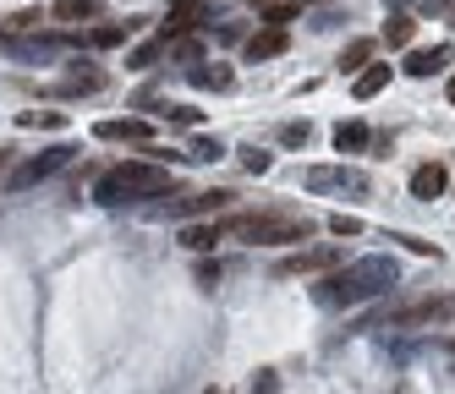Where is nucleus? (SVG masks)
Returning a JSON list of instances; mask_svg holds the SVG:
<instances>
[{"label": "nucleus", "instance_id": "a211bd4d", "mask_svg": "<svg viewBox=\"0 0 455 394\" xmlns=\"http://www.w3.org/2000/svg\"><path fill=\"white\" fill-rule=\"evenodd\" d=\"M411 33H417V22H411L406 12H395V17L384 22V44H389V50H401V44H411Z\"/></svg>", "mask_w": 455, "mask_h": 394}, {"label": "nucleus", "instance_id": "39448f33", "mask_svg": "<svg viewBox=\"0 0 455 394\" xmlns=\"http://www.w3.org/2000/svg\"><path fill=\"white\" fill-rule=\"evenodd\" d=\"M428 323H455V296H428L417 307L389 312V328H428Z\"/></svg>", "mask_w": 455, "mask_h": 394}, {"label": "nucleus", "instance_id": "c756f323", "mask_svg": "<svg viewBox=\"0 0 455 394\" xmlns=\"http://www.w3.org/2000/svg\"><path fill=\"white\" fill-rule=\"evenodd\" d=\"M247 6H258V12H275V6H280V0H247Z\"/></svg>", "mask_w": 455, "mask_h": 394}, {"label": "nucleus", "instance_id": "2eb2a0df", "mask_svg": "<svg viewBox=\"0 0 455 394\" xmlns=\"http://www.w3.org/2000/svg\"><path fill=\"white\" fill-rule=\"evenodd\" d=\"M368 143H373V131H368L363 121H340V126H335V148H340V154H356V148H368Z\"/></svg>", "mask_w": 455, "mask_h": 394}, {"label": "nucleus", "instance_id": "7c9ffc66", "mask_svg": "<svg viewBox=\"0 0 455 394\" xmlns=\"http://www.w3.org/2000/svg\"><path fill=\"white\" fill-rule=\"evenodd\" d=\"M444 93H450V105H455V77H450V88H444Z\"/></svg>", "mask_w": 455, "mask_h": 394}, {"label": "nucleus", "instance_id": "f3484780", "mask_svg": "<svg viewBox=\"0 0 455 394\" xmlns=\"http://www.w3.org/2000/svg\"><path fill=\"white\" fill-rule=\"evenodd\" d=\"M384 83H389V66H368V72H356L351 93L356 98H373V93H384Z\"/></svg>", "mask_w": 455, "mask_h": 394}, {"label": "nucleus", "instance_id": "f03ea898", "mask_svg": "<svg viewBox=\"0 0 455 394\" xmlns=\"http://www.w3.org/2000/svg\"><path fill=\"white\" fill-rule=\"evenodd\" d=\"M159 192H171V170H165V164H148V159H132V164H116V170L100 176V186H93V203L121 209V203L159 197Z\"/></svg>", "mask_w": 455, "mask_h": 394}, {"label": "nucleus", "instance_id": "4468645a", "mask_svg": "<svg viewBox=\"0 0 455 394\" xmlns=\"http://www.w3.org/2000/svg\"><path fill=\"white\" fill-rule=\"evenodd\" d=\"M225 203H231V192H192V197H181L171 214H214V209H225Z\"/></svg>", "mask_w": 455, "mask_h": 394}, {"label": "nucleus", "instance_id": "6ab92c4d", "mask_svg": "<svg viewBox=\"0 0 455 394\" xmlns=\"http://www.w3.org/2000/svg\"><path fill=\"white\" fill-rule=\"evenodd\" d=\"M192 83H198V88H231L236 77H231V66H198V72H192Z\"/></svg>", "mask_w": 455, "mask_h": 394}, {"label": "nucleus", "instance_id": "cd10ccee", "mask_svg": "<svg viewBox=\"0 0 455 394\" xmlns=\"http://www.w3.org/2000/svg\"><path fill=\"white\" fill-rule=\"evenodd\" d=\"M198 285H204V290L220 285V263H204V269H198Z\"/></svg>", "mask_w": 455, "mask_h": 394}, {"label": "nucleus", "instance_id": "473e14b6", "mask_svg": "<svg viewBox=\"0 0 455 394\" xmlns=\"http://www.w3.org/2000/svg\"><path fill=\"white\" fill-rule=\"evenodd\" d=\"M0 164H6V154H0Z\"/></svg>", "mask_w": 455, "mask_h": 394}, {"label": "nucleus", "instance_id": "b1692460", "mask_svg": "<svg viewBox=\"0 0 455 394\" xmlns=\"http://www.w3.org/2000/svg\"><path fill=\"white\" fill-rule=\"evenodd\" d=\"M17 126H67V115H60V110H22Z\"/></svg>", "mask_w": 455, "mask_h": 394}, {"label": "nucleus", "instance_id": "9d476101", "mask_svg": "<svg viewBox=\"0 0 455 394\" xmlns=\"http://www.w3.org/2000/svg\"><path fill=\"white\" fill-rule=\"evenodd\" d=\"M444 186H450V170H444L439 159H434V164H417V170H411V197H422V203H434Z\"/></svg>", "mask_w": 455, "mask_h": 394}, {"label": "nucleus", "instance_id": "9b49d317", "mask_svg": "<svg viewBox=\"0 0 455 394\" xmlns=\"http://www.w3.org/2000/svg\"><path fill=\"white\" fill-rule=\"evenodd\" d=\"M450 55H455L450 44H434V50H411V55H406V72H411V77H434V72H444V66H450Z\"/></svg>", "mask_w": 455, "mask_h": 394}, {"label": "nucleus", "instance_id": "aec40b11", "mask_svg": "<svg viewBox=\"0 0 455 394\" xmlns=\"http://www.w3.org/2000/svg\"><path fill=\"white\" fill-rule=\"evenodd\" d=\"M126 33H132V28L110 22V28H93V33H88V44H93V50H110V44H121V39H126Z\"/></svg>", "mask_w": 455, "mask_h": 394}, {"label": "nucleus", "instance_id": "dca6fc26", "mask_svg": "<svg viewBox=\"0 0 455 394\" xmlns=\"http://www.w3.org/2000/svg\"><path fill=\"white\" fill-rule=\"evenodd\" d=\"M368 60H373V39H351L340 50V72H368Z\"/></svg>", "mask_w": 455, "mask_h": 394}, {"label": "nucleus", "instance_id": "a878e982", "mask_svg": "<svg viewBox=\"0 0 455 394\" xmlns=\"http://www.w3.org/2000/svg\"><path fill=\"white\" fill-rule=\"evenodd\" d=\"M67 88H72V93H93V88H105V72H72Z\"/></svg>", "mask_w": 455, "mask_h": 394}, {"label": "nucleus", "instance_id": "f257e3e1", "mask_svg": "<svg viewBox=\"0 0 455 394\" xmlns=\"http://www.w3.org/2000/svg\"><path fill=\"white\" fill-rule=\"evenodd\" d=\"M395 280H401L395 257H363V263H351V269L323 274V285H313V296L323 307H356V302H368V296L389 290Z\"/></svg>", "mask_w": 455, "mask_h": 394}, {"label": "nucleus", "instance_id": "c85d7f7f", "mask_svg": "<svg viewBox=\"0 0 455 394\" xmlns=\"http://www.w3.org/2000/svg\"><path fill=\"white\" fill-rule=\"evenodd\" d=\"M165 115H171L176 126H198V110H181V105H176V110H165Z\"/></svg>", "mask_w": 455, "mask_h": 394}, {"label": "nucleus", "instance_id": "4be33fe9", "mask_svg": "<svg viewBox=\"0 0 455 394\" xmlns=\"http://www.w3.org/2000/svg\"><path fill=\"white\" fill-rule=\"evenodd\" d=\"M55 17L60 22H83V17H93V0H55Z\"/></svg>", "mask_w": 455, "mask_h": 394}, {"label": "nucleus", "instance_id": "2f4dec72", "mask_svg": "<svg viewBox=\"0 0 455 394\" xmlns=\"http://www.w3.org/2000/svg\"><path fill=\"white\" fill-rule=\"evenodd\" d=\"M209 394H225V389H209Z\"/></svg>", "mask_w": 455, "mask_h": 394}, {"label": "nucleus", "instance_id": "393cba45", "mask_svg": "<svg viewBox=\"0 0 455 394\" xmlns=\"http://www.w3.org/2000/svg\"><path fill=\"white\" fill-rule=\"evenodd\" d=\"M330 236H340V241L346 236H363V219H356V214H335L330 219Z\"/></svg>", "mask_w": 455, "mask_h": 394}, {"label": "nucleus", "instance_id": "f8f14e48", "mask_svg": "<svg viewBox=\"0 0 455 394\" xmlns=\"http://www.w3.org/2000/svg\"><path fill=\"white\" fill-rule=\"evenodd\" d=\"M285 28H264V33H252L247 39V60H275V55H285Z\"/></svg>", "mask_w": 455, "mask_h": 394}, {"label": "nucleus", "instance_id": "6e6552de", "mask_svg": "<svg viewBox=\"0 0 455 394\" xmlns=\"http://www.w3.org/2000/svg\"><path fill=\"white\" fill-rule=\"evenodd\" d=\"M204 22H209V6H204V0H171V12H165V39L198 33Z\"/></svg>", "mask_w": 455, "mask_h": 394}, {"label": "nucleus", "instance_id": "1a4fd4ad", "mask_svg": "<svg viewBox=\"0 0 455 394\" xmlns=\"http://www.w3.org/2000/svg\"><path fill=\"white\" fill-rule=\"evenodd\" d=\"M93 138H100V143H148L154 126L138 121V115H126V121H100V126H93Z\"/></svg>", "mask_w": 455, "mask_h": 394}, {"label": "nucleus", "instance_id": "423d86ee", "mask_svg": "<svg viewBox=\"0 0 455 394\" xmlns=\"http://www.w3.org/2000/svg\"><path fill=\"white\" fill-rule=\"evenodd\" d=\"M67 159H72V148H44V154H34L28 164H17V170H12V192H28V186H39V181H44V176H55V170H60Z\"/></svg>", "mask_w": 455, "mask_h": 394}, {"label": "nucleus", "instance_id": "20e7f679", "mask_svg": "<svg viewBox=\"0 0 455 394\" xmlns=\"http://www.w3.org/2000/svg\"><path fill=\"white\" fill-rule=\"evenodd\" d=\"M302 186L307 192H351V197H363L373 181L363 170H351V164H313V170H302Z\"/></svg>", "mask_w": 455, "mask_h": 394}, {"label": "nucleus", "instance_id": "ddd939ff", "mask_svg": "<svg viewBox=\"0 0 455 394\" xmlns=\"http://www.w3.org/2000/svg\"><path fill=\"white\" fill-rule=\"evenodd\" d=\"M225 241V225H181V247L192 252H214Z\"/></svg>", "mask_w": 455, "mask_h": 394}, {"label": "nucleus", "instance_id": "0eeeda50", "mask_svg": "<svg viewBox=\"0 0 455 394\" xmlns=\"http://www.w3.org/2000/svg\"><path fill=\"white\" fill-rule=\"evenodd\" d=\"M335 269H340V247H307L280 263V274H335Z\"/></svg>", "mask_w": 455, "mask_h": 394}, {"label": "nucleus", "instance_id": "5701e85b", "mask_svg": "<svg viewBox=\"0 0 455 394\" xmlns=\"http://www.w3.org/2000/svg\"><path fill=\"white\" fill-rule=\"evenodd\" d=\"M220 154H225V143H220V138H198V143L187 148V159H198V164H214Z\"/></svg>", "mask_w": 455, "mask_h": 394}, {"label": "nucleus", "instance_id": "bb28decb", "mask_svg": "<svg viewBox=\"0 0 455 394\" xmlns=\"http://www.w3.org/2000/svg\"><path fill=\"white\" fill-rule=\"evenodd\" d=\"M242 164H247V170H252V176H264V170H269V164H275V154H264V148H247V154H242Z\"/></svg>", "mask_w": 455, "mask_h": 394}, {"label": "nucleus", "instance_id": "7ed1b4c3", "mask_svg": "<svg viewBox=\"0 0 455 394\" xmlns=\"http://www.w3.org/2000/svg\"><path fill=\"white\" fill-rule=\"evenodd\" d=\"M225 236H242L252 247H280V241H307L313 236V219L307 214H291V209H275V214H236L225 225Z\"/></svg>", "mask_w": 455, "mask_h": 394}, {"label": "nucleus", "instance_id": "412c9836", "mask_svg": "<svg viewBox=\"0 0 455 394\" xmlns=\"http://www.w3.org/2000/svg\"><path fill=\"white\" fill-rule=\"evenodd\" d=\"M165 50H171V39L159 33V39H148V44H138V50H132V66H154V60L165 55Z\"/></svg>", "mask_w": 455, "mask_h": 394}]
</instances>
